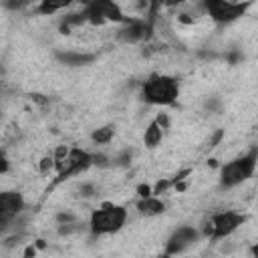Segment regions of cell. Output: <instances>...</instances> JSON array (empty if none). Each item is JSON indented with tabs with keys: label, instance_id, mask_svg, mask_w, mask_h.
Here are the masks:
<instances>
[{
	"label": "cell",
	"instance_id": "6da1fadb",
	"mask_svg": "<svg viewBox=\"0 0 258 258\" xmlns=\"http://www.w3.org/2000/svg\"><path fill=\"white\" fill-rule=\"evenodd\" d=\"M139 95L149 105H157V107L173 105L179 97V81L175 77H169V75L151 73L141 83V93Z\"/></svg>",
	"mask_w": 258,
	"mask_h": 258
},
{
	"label": "cell",
	"instance_id": "7a4b0ae2",
	"mask_svg": "<svg viewBox=\"0 0 258 258\" xmlns=\"http://www.w3.org/2000/svg\"><path fill=\"white\" fill-rule=\"evenodd\" d=\"M256 163H258V149L252 147L248 153L228 161L226 165H222L220 169V185L224 189L236 187L240 183H244L246 179H250L256 171Z\"/></svg>",
	"mask_w": 258,
	"mask_h": 258
},
{
	"label": "cell",
	"instance_id": "3957f363",
	"mask_svg": "<svg viewBox=\"0 0 258 258\" xmlns=\"http://www.w3.org/2000/svg\"><path fill=\"white\" fill-rule=\"evenodd\" d=\"M125 222H127V210L119 204L105 202V204H101V208L91 212L89 228L95 236H103V234L119 232L125 226Z\"/></svg>",
	"mask_w": 258,
	"mask_h": 258
},
{
	"label": "cell",
	"instance_id": "277c9868",
	"mask_svg": "<svg viewBox=\"0 0 258 258\" xmlns=\"http://www.w3.org/2000/svg\"><path fill=\"white\" fill-rule=\"evenodd\" d=\"M244 222H246V216H244V214L234 212V210H222V212L212 214V216L204 222L200 234H202L204 238L222 240V238L232 236Z\"/></svg>",
	"mask_w": 258,
	"mask_h": 258
},
{
	"label": "cell",
	"instance_id": "5b68a950",
	"mask_svg": "<svg viewBox=\"0 0 258 258\" xmlns=\"http://www.w3.org/2000/svg\"><path fill=\"white\" fill-rule=\"evenodd\" d=\"M204 14H208L216 24H232L246 14L250 8V0L244 2H226V0H200Z\"/></svg>",
	"mask_w": 258,
	"mask_h": 258
},
{
	"label": "cell",
	"instance_id": "8992f818",
	"mask_svg": "<svg viewBox=\"0 0 258 258\" xmlns=\"http://www.w3.org/2000/svg\"><path fill=\"white\" fill-rule=\"evenodd\" d=\"M91 165H93V153H89V151H85V149H81V147L69 149L67 155H64V159L54 167L58 175H56V179H54L52 185H58V183H62V181L75 177V175H81V173L87 171Z\"/></svg>",
	"mask_w": 258,
	"mask_h": 258
},
{
	"label": "cell",
	"instance_id": "52a82bcc",
	"mask_svg": "<svg viewBox=\"0 0 258 258\" xmlns=\"http://www.w3.org/2000/svg\"><path fill=\"white\" fill-rule=\"evenodd\" d=\"M85 18L91 24H105V22H125L127 16L121 10V6L115 0H91L87 6H83Z\"/></svg>",
	"mask_w": 258,
	"mask_h": 258
},
{
	"label": "cell",
	"instance_id": "ba28073f",
	"mask_svg": "<svg viewBox=\"0 0 258 258\" xmlns=\"http://www.w3.org/2000/svg\"><path fill=\"white\" fill-rule=\"evenodd\" d=\"M153 36V20L149 18H127L123 22V28H119L117 38L125 44L135 42H147Z\"/></svg>",
	"mask_w": 258,
	"mask_h": 258
},
{
	"label": "cell",
	"instance_id": "9c48e42d",
	"mask_svg": "<svg viewBox=\"0 0 258 258\" xmlns=\"http://www.w3.org/2000/svg\"><path fill=\"white\" fill-rule=\"evenodd\" d=\"M202 238V234H200V230L196 228V226H179L171 236H169V240H167V244H165V254H181V252H185L189 246H194L198 240Z\"/></svg>",
	"mask_w": 258,
	"mask_h": 258
},
{
	"label": "cell",
	"instance_id": "30bf717a",
	"mask_svg": "<svg viewBox=\"0 0 258 258\" xmlns=\"http://www.w3.org/2000/svg\"><path fill=\"white\" fill-rule=\"evenodd\" d=\"M24 210V196L16 189L0 191V216H18Z\"/></svg>",
	"mask_w": 258,
	"mask_h": 258
},
{
	"label": "cell",
	"instance_id": "8fae6325",
	"mask_svg": "<svg viewBox=\"0 0 258 258\" xmlns=\"http://www.w3.org/2000/svg\"><path fill=\"white\" fill-rule=\"evenodd\" d=\"M56 60L67 64V67H85L97 60L95 52H81V50H56L54 52Z\"/></svg>",
	"mask_w": 258,
	"mask_h": 258
},
{
	"label": "cell",
	"instance_id": "7c38bea8",
	"mask_svg": "<svg viewBox=\"0 0 258 258\" xmlns=\"http://www.w3.org/2000/svg\"><path fill=\"white\" fill-rule=\"evenodd\" d=\"M137 210L141 216H159L165 212V202L151 194V196H145L137 202Z\"/></svg>",
	"mask_w": 258,
	"mask_h": 258
},
{
	"label": "cell",
	"instance_id": "4fadbf2b",
	"mask_svg": "<svg viewBox=\"0 0 258 258\" xmlns=\"http://www.w3.org/2000/svg\"><path fill=\"white\" fill-rule=\"evenodd\" d=\"M75 0H38V14H42V16H52V14H56L58 10H62V8H67V6H71Z\"/></svg>",
	"mask_w": 258,
	"mask_h": 258
},
{
	"label": "cell",
	"instance_id": "5bb4252c",
	"mask_svg": "<svg viewBox=\"0 0 258 258\" xmlns=\"http://www.w3.org/2000/svg\"><path fill=\"white\" fill-rule=\"evenodd\" d=\"M85 22H87V18H85V12L83 10L81 12H71V14L62 16V20H60V32L62 34H69L73 28H79Z\"/></svg>",
	"mask_w": 258,
	"mask_h": 258
},
{
	"label": "cell",
	"instance_id": "9a60e30c",
	"mask_svg": "<svg viewBox=\"0 0 258 258\" xmlns=\"http://www.w3.org/2000/svg\"><path fill=\"white\" fill-rule=\"evenodd\" d=\"M161 139H163V129L155 123V121H151L147 127H145V133H143V143L147 145V147H157L159 143H161Z\"/></svg>",
	"mask_w": 258,
	"mask_h": 258
},
{
	"label": "cell",
	"instance_id": "2e32d148",
	"mask_svg": "<svg viewBox=\"0 0 258 258\" xmlns=\"http://www.w3.org/2000/svg\"><path fill=\"white\" fill-rule=\"evenodd\" d=\"M113 135H115V127L113 125H103V127H99L91 133V139H93L95 145H107V143H111Z\"/></svg>",
	"mask_w": 258,
	"mask_h": 258
},
{
	"label": "cell",
	"instance_id": "e0dca14e",
	"mask_svg": "<svg viewBox=\"0 0 258 258\" xmlns=\"http://www.w3.org/2000/svg\"><path fill=\"white\" fill-rule=\"evenodd\" d=\"M95 194H97L95 183L85 181V183H81V185H79V196H81V198H91V196H95Z\"/></svg>",
	"mask_w": 258,
	"mask_h": 258
},
{
	"label": "cell",
	"instance_id": "ac0fdd59",
	"mask_svg": "<svg viewBox=\"0 0 258 258\" xmlns=\"http://www.w3.org/2000/svg\"><path fill=\"white\" fill-rule=\"evenodd\" d=\"M30 2H32V0H4V6H6L8 10H22V8H26Z\"/></svg>",
	"mask_w": 258,
	"mask_h": 258
},
{
	"label": "cell",
	"instance_id": "d6986e66",
	"mask_svg": "<svg viewBox=\"0 0 258 258\" xmlns=\"http://www.w3.org/2000/svg\"><path fill=\"white\" fill-rule=\"evenodd\" d=\"M204 107L208 111H212V113H220L222 111V101L218 97H210V99H206V105Z\"/></svg>",
	"mask_w": 258,
	"mask_h": 258
},
{
	"label": "cell",
	"instance_id": "ffe728a7",
	"mask_svg": "<svg viewBox=\"0 0 258 258\" xmlns=\"http://www.w3.org/2000/svg\"><path fill=\"white\" fill-rule=\"evenodd\" d=\"M173 185V181L171 179H159L153 187H151V191H153V196H157V194H163L167 187H171Z\"/></svg>",
	"mask_w": 258,
	"mask_h": 258
},
{
	"label": "cell",
	"instance_id": "44dd1931",
	"mask_svg": "<svg viewBox=\"0 0 258 258\" xmlns=\"http://www.w3.org/2000/svg\"><path fill=\"white\" fill-rule=\"evenodd\" d=\"M52 167H54V159H52V155H46V157L40 159V173H42V175H46Z\"/></svg>",
	"mask_w": 258,
	"mask_h": 258
},
{
	"label": "cell",
	"instance_id": "7402d4cb",
	"mask_svg": "<svg viewBox=\"0 0 258 258\" xmlns=\"http://www.w3.org/2000/svg\"><path fill=\"white\" fill-rule=\"evenodd\" d=\"M129 161H131V151H129V149L121 151V153L113 159V163H115V165H129Z\"/></svg>",
	"mask_w": 258,
	"mask_h": 258
},
{
	"label": "cell",
	"instance_id": "603a6c76",
	"mask_svg": "<svg viewBox=\"0 0 258 258\" xmlns=\"http://www.w3.org/2000/svg\"><path fill=\"white\" fill-rule=\"evenodd\" d=\"M153 121H155L161 129H167V127H169V117H167V113H157Z\"/></svg>",
	"mask_w": 258,
	"mask_h": 258
},
{
	"label": "cell",
	"instance_id": "cb8c5ba5",
	"mask_svg": "<svg viewBox=\"0 0 258 258\" xmlns=\"http://www.w3.org/2000/svg\"><path fill=\"white\" fill-rule=\"evenodd\" d=\"M10 169V161H8V155L0 149V175H4L6 171Z\"/></svg>",
	"mask_w": 258,
	"mask_h": 258
},
{
	"label": "cell",
	"instance_id": "d4e9b609",
	"mask_svg": "<svg viewBox=\"0 0 258 258\" xmlns=\"http://www.w3.org/2000/svg\"><path fill=\"white\" fill-rule=\"evenodd\" d=\"M77 218L73 216V214H67V212H60L58 216H56V222L58 224H69V222H75Z\"/></svg>",
	"mask_w": 258,
	"mask_h": 258
},
{
	"label": "cell",
	"instance_id": "484cf974",
	"mask_svg": "<svg viewBox=\"0 0 258 258\" xmlns=\"http://www.w3.org/2000/svg\"><path fill=\"white\" fill-rule=\"evenodd\" d=\"M137 194H139V198H145V196H151L153 191H151V185L141 183V185H137Z\"/></svg>",
	"mask_w": 258,
	"mask_h": 258
},
{
	"label": "cell",
	"instance_id": "4316f807",
	"mask_svg": "<svg viewBox=\"0 0 258 258\" xmlns=\"http://www.w3.org/2000/svg\"><path fill=\"white\" fill-rule=\"evenodd\" d=\"M30 99H32L34 103H38V105H46V103H48V99H46L44 95H38V93H34V95H30Z\"/></svg>",
	"mask_w": 258,
	"mask_h": 258
},
{
	"label": "cell",
	"instance_id": "83f0119b",
	"mask_svg": "<svg viewBox=\"0 0 258 258\" xmlns=\"http://www.w3.org/2000/svg\"><path fill=\"white\" fill-rule=\"evenodd\" d=\"M187 0H163V6H181V4H185Z\"/></svg>",
	"mask_w": 258,
	"mask_h": 258
},
{
	"label": "cell",
	"instance_id": "f1b7e54d",
	"mask_svg": "<svg viewBox=\"0 0 258 258\" xmlns=\"http://www.w3.org/2000/svg\"><path fill=\"white\" fill-rule=\"evenodd\" d=\"M24 254H26V256H34V254H36V250H34V246H28V248L24 250Z\"/></svg>",
	"mask_w": 258,
	"mask_h": 258
},
{
	"label": "cell",
	"instance_id": "f546056e",
	"mask_svg": "<svg viewBox=\"0 0 258 258\" xmlns=\"http://www.w3.org/2000/svg\"><path fill=\"white\" fill-rule=\"evenodd\" d=\"M75 2H79V4H81V6H87V4H89V2H91V0H75Z\"/></svg>",
	"mask_w": 258,
	"mask_h": 258
},
{
	"label": "cell",
	"instance_id": "4dcf8cb0",
	"mask_svg": "<svg viewBox=\"0 0 258 258\" xmlns=\"http://www.w3.org/2000/svg\"><path fill=\"white\" fill-rule=\"evenodd\" d=\"M226 2H242V0H226Z\"/></svg>",
	"mask_w": 258,
	"mask_h": 258
},
{
	"label": "cell",
	"instance_id": "1f68e13d",
	"mask_svg": "<svg viewBox=\"0 0 258 258\" xmlns=\"http://www.w3.org/2000/svg\"><path fill=\"white\" fill-rule=\"evenodd\" d=\"M0 117H2V111H0Z\"/></svg>",
	"mask_w": 258,
	"mask_h": 258
}]
</instances>
